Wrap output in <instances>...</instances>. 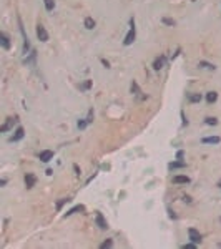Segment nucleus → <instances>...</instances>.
<instances>
[{"label":"nucleus","instance_id":"f257e3e1","mask_svg":"<svg viewBox=\"0 0 221 249\" xmlns=\"http://www.w3.org/2000/svg\"><path fill=\"white\" fill-rule=\"evenodd\" d=\"M135 38H136V30H135V18H130V30L127 33V37H125V40H123V45L125 47H130L135 42Z\"/></svg>","mask_w":221,"mask_h":249},{"label":"nucleus","instance_id":"f03ea898","mask_svg":"<svg viewBox=\"0 0 221 249\" xmlns=\"http://www.w3.org/2000/svg\"><path fill=\"white\" fill-rule=\"evenodd\" d=\"M188 234H190V241L191 242H195V244H201V234H200V231L198 229H195V228H190L188 229Z\"/></svg>","mask_w":221,"mask_h":249},{"label":"nucleus","instance_id":"7ed1b4c3","mask_svg":"<svg viewBox=\"0 0 221 249\" xmlns=\"http://www.w3.org/2000/svg\"><path fill=\"white\" fill-rule=\"evenodd\" d=\"M37 37H38V40H40V42H47V40H48V32L45 30V27H43L42 23H38V25H37Z\"/></svg>","mask_w":221,"mask_h":249},{"label":"nucleus","instance_id":"20e7f679","mask_svg":"<svg viewBox=\"0 0 221 249\" xmlns=\"http://www.w3.org/2000/svg\"><path fill=\"white\" fill-rule=\"evenodd\" d=\"M38 160L42 163H48L50 160H53V151L52 150H43L40 155H38Z\"/></svg>","mask_w":221,"mask_h":249},{"label":"nucleus","instance_id":"39448f33","mask_svg":"<svg viewBox=\"0 0 221 249\" xmlns=\"http://www.w3.org/2000/svg\"><path fill=\"white\" fill-rule=\"evenodd\" d=\"M95 221H97V224H98L100 229H108V223H107V219L103 218L102 213L97 211V214H95Z\"/></svg>","mask_w":221,"mask_h":249},{"label":"nucleus","instance_id":"423d86ee","mask_svg":"<svg viewBox=\"0 0 221 249\" xmlns=\"http://www.w3.org/2000/svg\"><path fill=\"white\" fill-rule=\"evenodd\" d=\"M0 43H2V48H3V50H8V48H10V37H8L5 32H0Z\"/></svg>","mask_w":221,"mask_h":249},{"label":"nucleus","instance_id":"0eeeda50","mask_svg":"<svg viewBox=\"0 0 221 249\" xmlns=\"http://www.w3.org/2000/svg\"><path fill=\"white\" fill-rule=\"evenodd\" d=\"M35 183H37V176L33 173H27L25 174V186H27V188L32 189L33 186H35Z\"/></svg>","mask_w":221,"mask_h":249},{"label":"nucleus","instance_id":"6e6552de","mask_svg":"<svg viewBox=\"0 0 221 249\" xmlns=\"http://www.w3.org/2000/svg\"><path fill=\"white\" fill-rule=\"evenodd\" d=\"M35 58H37V52H35V50H32L28 55H25V60H23V63L33 66V65H35Z\"/></svg>","mask_w":221,"mask_h":249},{"label":"nucleus","instance_id":"1a4fd4ad","mask_svg":"<svg viewBox=\"0 0 221 249\" xmlns=\"http://www.w3.org/2000/svg\"><path fill=\"white\" fill-rule=\"evenodd\" d=\"M15 121H17V118H7L5 124H2V126H0V131H2V133H7V131L13 126V123H15Z\"/></svg>","mask_w":221,"mask_h":249},{"label":"nucleus","instance_id":"9d476101","mask_svg":"<svg viewBox=\"0 0 221 249\" xmlns=\"http://www.w3.org/2000/svg\"><path fill=\"white\" fill-rule=\"evenodd\" d=\"M140 93H141L140 87H138V83H136L135 80H133V81H131V95H135V97H140L141 100H143V98H146L145 95H140Z\"/></svg>","mask_w":221,"mask_h":249},{"label":"nucleus","instance_id":"9b49d317","mask_svg":"<svg viewBox=\"0 0 221 249\" xmlns=\"http://www.w3.org/2000/svg\"><path fill=\"white\" fill-rule=\"evenodd\" d=\"M165 61H166V57H163V55L158 57V58L153 61V68H155V70H161L163 65H165Z\"/></svg>","mask_w":221,"mask_h":249},{"label":"nucleus","instance_id":"f8f14e48","mask_svg":"<svg viewBox=\"0 0 221 249\" xmlns=\"http://www.w3.org/2000/svg\"><path fill=\"white\" fill-rule=\"evenodd\" d=\"M201 141H203L205 145H218V143L221 141V138H219V136H206V138H203Z\"/></svg>","mask_w":221,"mask_h":249},{"label":"nucleus","instance_id":"ddd939ff","mask_svg":"<svg viewBox=\"0 0 221 249\" xmlns=\"http://www.w3.org/2000/svg\"><path fill=\"white\" fill-rule=\"evenodd\" d=\"M173 183L175 184H188L190 183V178L188 176H175V178H173Z\"/></svg>","mask_w":221,"mask_h":249},{"label":"nucleus","instance_id":"4468645a","mask_svg":"<svg viewBox=\"0 0 221 249\" xmlns=\"http://www.w3.org/2000/svg\"><path fill=\"white\" fill-rule=\"evenodd\" d=\"M23 133H25V131H23V128L18 126L17 130H15V135L10 138V141H18V140H22V138H23Z\"/></svg>","mask_w":221,"mask_h":249},{"label":"nucleus","instance_id":"2eb2a0df","mask_svg":"<svg viewBox=\"0 0 221 249\" xmlns=\"http://www.w3.org/2000/svg\"><path fill=\"white\" fill-rule=\"evenodd\" d=\"M201 98H203V97H201L200 93H190V95H188V102H190V103H200Z\"/></svg>","mask_w":221,"mask_h":249},{"label":"nucleus","instance_id":"dca6fc26","mask_svg":"<svg viewBox=\"0 0 221 249\" xmlns=\"http://www.w3.org/2000/svg\"><path fill=\"white\" fill-rule=\"evenodd\" d=\"M95 25H97V23H95V20L92 17H86L85 18V28H86V30H93Z\"/></svg>","mask_w":221,"mask_h":249},{"label":"nucleus","instance_id":"f3484780","mask_svg":"<svg viewBox=\"0 0 221 249\" xmlns=\"http://www.w3.org/2000/svg\"><path fill=\"white\" fill-rule=\"evenodd\" d=\"M186 163L185 161H173L170 163V170H178V168H185Z\"/></svg>","mask_w":221,"mask_h":249},{"label":"nucleus","instance_id":"a211bd4d","mask_svg":"<svg viewBox=\"0 0 221 249\" xmlns=\"http://www.w3.org/2000/svg\"><path fill=\"white\" fill-rule=\"evenodd\" d=\"M216 100H218V93L216 92H209L208 95H206V102L208 103H214Z\"/></svg>","mask_w":221,"mask_h":249},{"label":"nucleus","instance_id":"6ab92c4d","mask_svg":"<svg viewBox=\"0 0 221 249\" xmlns=\"http://www.w3.org/2000/svg\"><path fill=\"white\" fill-rule=\"evenodd\" d=\"M83 209H85V206L78 204V206H75V208H71L70 211H67L65 216H71V214H75V213H78V211H83Z\"/></svg>","mask_w":221,"mask_h":249},{"label":"nucleus","instance_id":"aec40b11","mask_svg":"<svg viewBox=\"0 0 221 249\" xmlns=\"http://www.w3.org/2000/svg\"><path fill=\"white\" fill-rule=\"evenodd\" d=\"M43 2H45L47 12H53V8H55V2H53V0H43Z\"/></svg>","mask_w":221,"mask_h":249},{"label":"nucleus","instance_id":"412c9836","mask_svg":"<svg viewBox=\"0 0 221 249\" xmlns=\"http://www.w3.org/2000/svg\"><path fill=\"white\" fill-rule=\"evenodd\" d=\"M88 121H86V118H81V120H78V123H76V126H78V130H85L86 126H88Z\"/></svg>","mask_w":221,"mask_h":249},{"label":"nucleus","instance_id":"4be33fe9","mask_svg":"<svg viewBox=\"0 0 221 249\" xmlns=\"http://www.w3.org/2000/svg\"><path fill=\"white\" fill-rule=\"evenodd\" d=\"M198 66H201V68H208V70H214V68H216L214 65H211V63H208V61H203V60H201L200 63H198Z\"/></svg>","mask_w":221,"mask_h":249},{"label":"nucleus","instance_id":"5701e85b","mask_svg":"<svg viewBox=\"0 0 221 249\" xmlns=\"http://www.w3.org/2000/svg\"><path fill=\"white\" fill-rule=\"evenodd\" d=\"M112 246H113L112 239H107V241H103L102 244H100V247H102V249H107V247H112Z\"/></svg>","mask_w":221,"mask_h":249},{"label":"nucleus","instance_id":"b1692460","mask_svg":"<svg viewBox=\"0 0 221 249\" xmlns=\"http://www.w3.org/2000/svg\"><path fill=\"white\" fill-rule=\"evenodd\" d=\"M68 201H70V198H63V199H60L58 203H57V211H60V209H62V206H63L65 203H68Z\"/></svg>","mask_w":221,"mask_h":249},{"label":"nucleus","instance_id":"393cba45","mask_svg":"<svg viewBox=\"0 0 221 249\" xmlns=\"http://www.w3.org/2000/svg\"><path fill=\"white\" fill-rule=\"evenodd\" d=\"M161 22H163V23H166V25H171V27H175V23H176L175 20H173V18H166V17L163 18Z\"/></svg>","mask_w":221,"mask_h":249},{"label":"nucleus","instance_id":"a878e982","mask_svg":"<svg viewBox=\"0 0 221 249\" xmlns=\"http://www.w3.org/2000/svg\"><path fill=\"white\" fill-rule=\"evenodd\" d=\"M205 123L206 124H213V126H214V124H218V120H216V118H206Z\"/></svg>","mask_w":221,"mask_h":249},{"label":"nucleus","instance_id":"bb28decb","mask_svg":"<svg viewBox=\"0 0 221 249\" xmlns=\"http://www.w3.org/2000/svg\"><path fill=\"white\" fill-rule=\"evenodd\" d=\"M86 121H88V123L93 121V110H92V108L88 110V115H86Z\"/></svg>","mask_w":221,"mask_h":249},{"label":"nucleus","instance_id":"cd10ccee","mask_svg":"<svg viewBox=\"0 0 221 249\" xmlns=\"http://www.w3.org/2000/svg\"><path fill=\"white\" fill-rule=\"evenodd\" d=\"M181 247H183V249H195L196 244H195V242H190V244H183Z\"/></svg>","mask_w":221,"mask_h":249},{"label":"nucleus","instance_id":"c85d7f7f","mask_svg":"<svg viewBox=\"0 0 221 249\" xmlns=\"http://www.w3.org/2000/svg\"><path fill=\"white\" fill-rule=\"evenodd\" d=\"M90 85H92V81H90V80H88V81H86V83L83 85V87H81V90H86V88H88V87H90Z\"/></svg>","mask_w":221,"mask_h":249},{"label":"nucleus","instance_id":"c756f323","mask_svg":"<svg viewBox=\"0 0 221 249\" xmlns=\"http://www.w3.org/2000/svg\"><path fill=\"white\" fill-rule=\"evenodd\" d=\"M176 158H178V160H181V158H183V151H178V153H176Z\"/></svg>","mask_w":221,"mask_h":249},{"label":"nucleus","instance_id":"7c9ffc66","mask_svg":"<svg viewBox=\"0 0 221 249\" xmlns=\"http://www.w3.org/2000/svg\"><path fill=\"white\" fill-rule=\"evenodd\" d=\"M102 63L105 65V68H110V63H108V61H107V60H102Z\"/></svg>","mask_w":221,"mask_h":249},{"label":"nucleus","instance_id":"2f4dec72","mask_svg":"<svg viewBox=\"0 0 221 249\" xmlns=\"http://www.w3.org/2000/svg\"><path fill=\"white\" fill-rule=\"evenodd\" d=\"M73 170L76 171V174H80V170H78V166H76V165H73Z\"/></svg>","mask_w":221,"mask_h":249},{"label":"nucleus","instance_id":"473e14b6","mask_svg":"<svg viewBox=\"0 0 221 249\" xmlns=\"http://www.w3.org/2000/svg\"><path fill=\"white\" fill-rule=\"evenodd\" d=\"M185 201H186V203H191V198H190V196H185V198H183Z\"/></svg>","mask_w":221,"mask_h":249},{"label":"nucleus","instance_id":"72a5a7b5","mask_svg":"<svg viewBox=\"0 0 221 249\" xmlns=\"http://www.w3.org/2000/svg\"><path fill=\"white\" fill-rule=\"evenodd\" d=\"M218 246H219V247H221V242H219V244H218Z\"/></svg>","mask_w":221,"mask_h":249}]
</instances>
